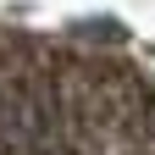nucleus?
<instances>
[{
    "mask_svg": "<svg viewBox=\"0 0 155 155\" xmlns=\"http://www.w3.org/2000/svg\"><path fill=\"white\" fill-rule=\"evenodd\" d=\"M150 94L122 72L94 78V122L89 155H150Z\"/></svg>",
    "mask_w": 155,
    "mask_h": 155,
    "instance_id": "nucleus-1",
    "label": "nucleus"
},
{
    "mask_svg": "<svg viewBox=\"0 0 155 155\" xmlns=\"http://www.w3.org/2000/svg\"><path fill=\"white\" fill-rule=\"evenodd\" d=\"M144 127H150V155H155V94H150V122Z\"/></svg>",
    "mask_w": 155,
    "mask_h": 155,
    "instance_id": "nucleus-2",
    "label": "nucleus"
}]
</instances>
